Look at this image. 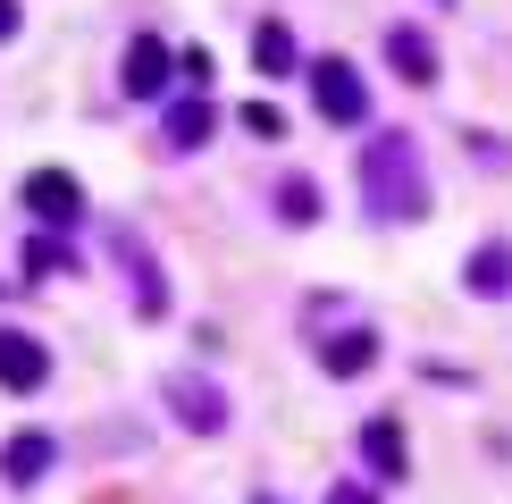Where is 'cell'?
<instances>
[{"instance_id":"6da1fadb","label":"cell","mask_w":512,"mask_h":504,"mask_svg":"<svg viewBox=\"0 0 512 504\" xmlns=\"http://www.w3.org/2000/svg\"><path fill=\"white\" fill-rule=\"evenodd\" d=\"M353 185H361V210H370V219H387V227L429 219V168H420V143H412V135H395V126L361 143Z\"/></svg>"},{"instance_id":"7a4b0ae2","label":"cell","mask_w":512,"mask_h":504,"mask_svg":"<svg viewBox=\"0 0 512 504\" xmlns=\"http://www.w3.org/2000/svg\"><path fill=\"white\" fill-rule=\"evenodd\" d=\"M311 101H319L328 126H361V118H370V84H361L353 59H319V68H311Z\"/></svg>"},{"instance_id":"3957f363","label":"cell","mask_w":512,"mask_h":504,"mask_svg":"<svg viewBox=\"0 0 512 504\" xmlns=\"http://www.w3.org/2000/svg\"><path fill=\"white\" fill-rule=\"evenodd\" d=\"M17 202H26L42 227H76V219H84V185L68 177V168H34V177H26V194H17Z\"/></svg>"},{"instance_id":"277c9868","label":"cell","mask_w":512,"mask_h":504,"mask_svg":"<svg viewBox=\"0 0 512 504\" xmlns=\"http://www.w3.org/2000/svg\"><path fill=\"white\" fill-rule=\"evenodd\" d=\"M168 68H177V51H168V42L160 34H135V42H126V101H160L168 93Z\"/></svg>"},{"instance_id":"5b68a950","label":"cell","mask_w":512,"mask_h":504,"mask_svg":"<svg viewBox=\"0 0 512 504\" xmlns=\"http://www.w3.org/2000/svg\"><path fill=\"white\" fill-rule=\"evenodd\" d=\"M160 395L177 404L185 429H202V437H210V429H227V395L210 387V378H185V370H177V378H160Z\"/></svg>"},{"instance_id":"8992f818","label":"cell","mask_w":512,"mask_h":504,"mask_svg":"<svg viewBox=\"0 0 512 504\" xmlns=\"http://www.w3.org/2000/svg\"><path fill=\"white\" fill-rule=\"evenodd\" d=\"M42 378H51V353H42L26 328H0V387H9V395H34Z\"/></svg>"},{"instance_id":"52a82bcc","label":"cell","mask_w":512,"mask_h":504,"mask_svg":"<svg viewBox=\"0 0 512 504\" xmlns=\"http://www.w3.org/2000/svg\"><path fill=\"white\" fill-rule=\"evenodd\" d=\"M42 471H51V437H42V429H17L9 446H0V479H9V488H34Z\"/></svg>"},{"instance_id":"ba28073f","label":"cell","mask_w":512,"mask_h":504,"mask_svg":"<svg viewBox=\"0 0 512 504\" xmlns=\"http://www.w3.org/2000/svg\"><path fill=\"white\" fill-rule=\"evenodd\" d=\"M370 362H378V336H370V328H345V336L319 345V370H328V378H361Z\"/></svg>"},{"instance_id":"9c48e42d","label":"cell","mask_w":512,"mask_h":504,"mask_svg":"<svg viewBox=\"0 0 512 504\" xmlns=\"http://www.w3.org/2000/svg\"><path fill=\"white\" fill-rule=\"evenodd\" d=\"M387 59L403 68V84H437V42L420 34V26H395L387 34Z\"/></svg>"},{"instance_id":"30bf717a","label":"cell","mask_w":512,"mask_h":504,"mask_svg":"<svg viewBox=\"0 0 512 504\" xmlns=\"http://www.w3.org/2000/svg\"><path fill=\"white\" fill-rule=\"evenodd\" d=\"M462 286H471L479 303H487V294H512V244H479L471 269H462Z\"/></svg>"},{"instance_id":"8fae6325","label":"cell","mask_w":512,"mask_h":504,"mask_svg":"<svg viewBox=\"0 0 512 504\" xmlns=\"http://www.w3.org/2000/svg\"><path fill=\"white\" fill-rule=\"evenodd\" d=\"M361 454H370L378 479H403V429L395 420H370V429H361Z\"/></svg>"},{"instance_id":"7c38bea8","label":"cell","mask_w":512,"mask_h":504,"mask_svg":"<svg viewBox=\"0 0 512 504\" xmlns=\"http://www.w3.org/2000/svg\"><path fill=\"white\" fill-rule=\"evenodd\" d=\"M210 126H219V118H210V101H177V110H168V143H177V152H202Z\"/></svg>"},{"instance_id":"4fadbf2b","label":"cell","mask_w":512,"mask_h":504,"mask_svg":"<svg viewBox=\"0 0 512 504\" xmlns=\"http://www.w3.org/2000/svg\"><path fill=\"white\" fill-rule=\"evenodd\" d=\"M277 219L311 227V219H319V185H311V177H286V185H277Z\"/></svg>"},{"instance_id":"5bb4252c","label":"cell","mask_w":512,"mask_h":504,"mask_svg":"<svg viewBox=\"0 0 512 504\" xmlns=\"http://www.w3.org/2000/svg\"><path fill=\"white\" fill-rule=\"evenodd\" d=\"M252 59H261V76H286L294 68V34L286 26H261V34H252Z\"/></svg>"},{"instance_id":"9a60e30c","label":"cell","mask_w":512,"mask_h":504,"mask_svg":"<svg viewBox=\"0 0 512 504\" xmlns=\"http://www.w3.org/2000/svg\"><path fill=\"white\" fill-rule=\"evenodd\" d=\"M42 269H68V252H59V244H42V236H34V244H26V278H42Z\"/></svg>"},{"instance_id":"2e32d148","label":"cell","mask_w":512,"mask_h":504,"mask_svg":"<svg viewBox=\"0 0 512 504\" xmlns=\"http://www.w3.org/2000/svg\"><path fill=\"white\" fill-rule=\"evenodd\" d=\"M17 34V0H0V42H9Z\"/></svg>"},{"instance_id":"e0dca14e","label":"cell","mask_w":512,"mask_h":504,"mask_svg":"<svg viewBox=\"0 0 512 504\" xmlns=\"http://www.w3.org/2000/svg\"><path fill=\"white\" fill-rule=\"evenodd\" d=\"M328 504H378V496H361V488H336V496H328Z\"/></svg>"},{"instance_id":"ac0fdd59","label":"cell","mask_w":512,"mask_h":504,"mask_svg":"<svg viewBox=\"0 0 512 504\" xmlns=\"http://www.w3.org/2000/svg\"><path fill=\"white\" fill-rule=\"evenodd\" d=\"M252 504H277V496H252Z\"/></svg>"}]
</instances>
